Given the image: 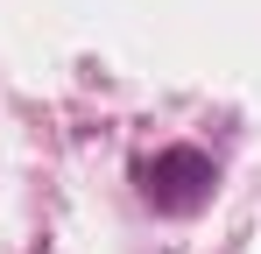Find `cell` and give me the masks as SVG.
<instances>
[{"mask_svg": "<svg viewBox=\"0 0 261 254\" xmlns=\"http://www.w3.org/2000/svg\"><path fill=\"white\" fill-rule=\"evenodd\" d=\"M212 156H198V148H163V156H148L141 163V191H148V205L163 212H198L212 198Z\"/></svg>", "mask_w": 261, "mask_h": 254, "instance_id": "1", "label": "cell"}]
</instances>
